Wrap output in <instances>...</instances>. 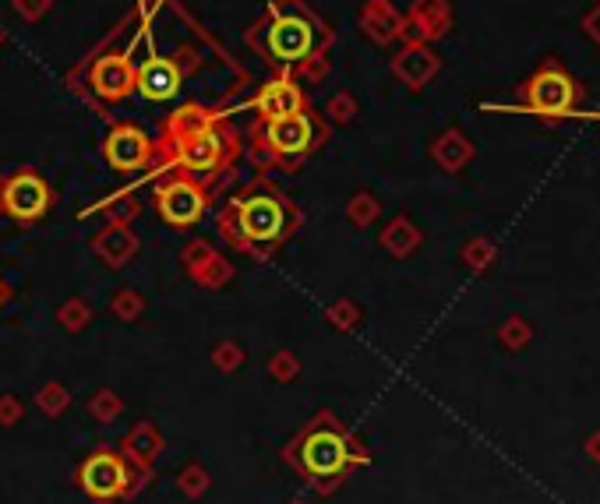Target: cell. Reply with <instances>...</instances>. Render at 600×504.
I'll list each match as a JSON object with an SVG mask.
<instances>
[{
	"instance_id": "1",
	"label": "cell",
	"mask_w": 600,
	"mask_h": 504,
	"mask_svg": "<svg viewBox=\"0 0 600 504\" xmlns=\"http://www.w3.org/2000/svg\"><path fill=\"white\" fill-rule=\"evenodd\" d=\"M240 156H244V138L230 124V110L184 103L159 124L156 173H188L191 180L216 191L233 177Z\"/></svg>"
},
{
	"instance_id": "2",
	"label": "cell",
	"mask_w": 600,
	"mask_h": 504,
	"mask_svg": "<svg viewBox=\"0 0 600 504\" xmlns=\"http://www.w3.org/2000/svg\"><path fill=\"white\" fill-rule=\"evenodd\" d=\"M152 32V22L138 18V8H131L128 15L120 18L82 60L68 71V89L82 99L85 106L110 120V106L124 103L128 96H135V50L145 43V36Z\"/></svg>"
},
{
	"instance_id": "3",
	"label": "cell",
	"mask_w": 600,
	"mask_h": 504,
	"mask_svg": "<svg viewBox=\"0 0 600 504\" xmlns=\"http://www.w3.org/2000/svg\"><path fill=\"white\" fill-rule=\"evenodd\" d=\"M336 39L332 25L311 8L308 0H269L258 22L244 32L251 53L265 60L276 75H300V67L325 57Z\"/></svg>"
},
{
	"instance_id": "4",
	"label": "cell",
	"mask_w": 600,
	"mask_h": 504,
	"mask_svg": "<svg viewBox=\"0 0 600 504\" xmlns=\"http://www.w3.org/2000/svg\"><path fill=\"white\" fill-rule=\"evenodd\" d=\"M216 223L230 247L251 254V258H269L297 233L300 208L276 184L255 180L226 198Z\"/></svg>"
},
{
	"instance_id": "5",
	"label": "cell",
	"mask_w": 600,
	"mask_h": 504,
	"mask_svg": "<svg viewBox=\"0 0 600 504\" xmlns=\"http://www.w3.org/2000/svg\"><path fill=\"white\" fill-rule=\"evenodd\" d=\"M329 141V120L315 113V106L279 120H251L248 127V145H251V163L255 170H300L315 152L325 149Z\"/></svg>"
},
{
	"instance_id": "6",
	"label": "cell",
	"mask_w": 600,
	"mask_h": 504,
	"mask_svg": "<svg viewBox=\"0 0 600 504\" xmlns=\"http://www.w3.org/2000/svg\"><path fill=\"white\" fill-rule=\"evenodd\" d=\"M290 459L311 480H329V476H343L357 462V448L350 445V438L336 423H329V416H322L297 438V445L290 448Z\"/></svg>"
},
{
	"instance_id": "7",
	"label": "cell",
	"mask_w": 600,
	"mask_h": 504,
	"mask_svg": "<svg viewBox=\"0 0 600 504\" xmlns=\"http://www.w3.org/2000/svg\"><path fill=\"white\" fill-rule=\"evenodd\" d=\"M156 208L170 230H195L212 208V191L198 180H191L188 173L163 170L156 177Z\"/></svg>"
},
{
	"instance_id": "8",
	"label": "cell",
	"mask_w": 600,
	"mask_h": 504,
	"mask_svg": "<svg viewBox=\"0 0 600 504\" xmlns=\"http://www.w3.org/2000/svg\"><path fill=\"white\" fill-rule=\"evenodd\" d=\"M53 208V187L36 166H11L0 173V215L18 226L43 223Z\"/></svg>"
},
{
	"instance_id": "9",
	"label": "cell",
	"mask_w": 600,
	"mask_h": 504,
	"mask_svg": "<svg viewBox=\"0 0 600 504\" xmlns=\"http://www.w3.org/2000/svg\"><path fill=\"white\" fill-rule=\"evenodd\" d=\"M103 159L113 173L135 177V173L156 170V138L145 134V127L128 120H110V131L103 138Z\"/></svg>"
},
{
	"instance_id": "10",
	"label": "cell",
	"mask_w": 600,
	"mask_h": 504,
	"mask_svg": "<svg viewBox=\"0 0 600 504\" xmlns=\"http://www.w3.org/2000/svg\"><path fill=\"white\" fill-rule=\"evenodd\" d=\"M523 103L537 117H565L569 110H576L579 89L558 64H544L530 82L523 85Z\"/></svg>"
},
{
	"instance_id": "11",
	"label": "cell",
	"mask_w": 600,
	"mask_h": 504,
	"mask_svg": "<svg viewBox=\"0 0 600 504\" xmlns=\"http://www.w3.org/2000/svg\"><path fill=\"white\" fill-rule=\"evenodd\" d=\"M149 53L135 64V92L145 103H170L180 89H184V75L177 71L173 57H163L152 43V32L145 36Z\"/></svg>"
},
{
	"instance_id": "12",
	"label": "cell",
	"mask_w": 600,
	"mask_h": 504,
	"mask_svg": "<svg viewBox=\"0 0 600 504\" xmlns=\"http://www.w3.org/2000/svg\"><path fill=\"white\" fill-rule=\"evenodd\" d=\"M78 487L92 497V501H117V497L128 494L131 473L128 462L120 459L117 452H96L82 462L78 469Z\"/></svg>"
},
{
	"instance_id": "13",
	"label": "cell",
	"mask_w": 600,
	"mask_h": 504,
	"mask_svg": "<svg viewBox=\"0 0 600 504\" xmlns=\"http://www.w3.org/2000/svg\"><path fill=\"white\" fill-rule=\"evenodd\" d=\"M308 106H311L308 92H304V85L293 75H272L248 99V110H255V120H279L290 117V113L308 110Z\"/></svg>"
},
{
	"instance_id": "14",
	"label": "cell",
	"mask_w": 600,
	"mask_h": 504,
	"mask_svg": "<svg viewBox=\"0 0 600 504\" xmlns=\"http://www.w3.org/2000/svg\"><path fill=\"white\" fill-rule=\"evenodd\" d=\"M360 29H364V36L375 39V43H392V39L403 32V25H399V15L389 8V0H368L364 8H360Z\"/></svg>"
},
{
	"instance_id": "15",
	"label": "cell",
	"mask_w": 600,
	"mask_h": 504,
	"mask_svg": "<svg viewBox=\"0 0 600 504\" xmlns=\"http://www.w3.org/2000/svg\"><path fill=\"white\" fill-rule=\"evenodd\" d=\"M392 71H396V75L403 78L410 89H420V85H424L431 75H435V57H431L424 46H410L403 57H396Z\"/></svg>"
},
{
	"instance_id": "16",
	"label": "cell",
	"mask_w": 600,
	"mask_h": 504,
	"mask_svg": "<svg viewBox=\"0 0 600 504\" xmlns=\"http://www.w3.org/2000/svg\"><path fill=\"white\" fill-rule=\"evenodd\" d=\"M96 251L103 254L110 265H120V261H128L131 254H135V237H131L128 230L113 226V230H106L103 237L96 240Z\"/></svg>"
},
{
	"instance_id": "17",
	"label": "cell",
	"mask_w": 600,
	"mask_h": 504,
	"mask_svg": "<svg viewBox=\"0 0 600 504\" xmlns=\"http://www.w3.org/2000/svg\"><path fill=\"white\" fill-rule=\"evenodd\" d=\"M353 113H357V103H353L350 92H339V96H332L329 103H325L322 117L325 120H336V124H350Z\"/></svg>"
},
{
	"instance_id": "18",
	"label": "cell",
	"mask_w": 600,
	"mask_h": 504,
	"mask_svg": "<svg viewBox=\"0 0 600 504\" xmlns=\"http://www.w3.org/2000/svg\"><path fill=\"white\" fill-rule=\"evenodd\" d=\"M11 8H15V15L22 22H39L53 8V0H11Z\"/></svg>"
},
{
	"instance_id": "19",
	"label": "cell",
	"mask_w": 600,
	"mask_h": 504,
	"mask_svg": "<svg viewBox=\"0 0 600 504\" xmlns=\"http://www.w3.org/2000/svg\"><path fill=\"white\" fill-rule=\"evenodd\" d=\"M202 57H205V53H198L191 43H184V46H177V57H173V64H177L180 75L191 78V75L198 71V67H202Z\"/></svg>"
},
{
	"instance_id": "20",
	"label": "cell",
	"mask_w": 600,
	"mask_h": 504,
	"mask_svg": "<svg viewBox=\"0 0 600 504\" xmlns=\"http://www.w3.org/2000/svg\"><path fill=\"white\" fill-rule=\"evenodd\" d=\"M8 297H11V290H8V286H4V279H0V307L8 304Z\"/></svg>"
},
{
	"instance_id": "21",
	"label": "cell",
	"mask_w": 600,
	"mask_h": 504,
	"mask_svg": "<svg viewBox=\"0 0 600 504\" xmlns=\"http://www.w3.org/2000/svg\"><path fill=\"white\" fill-rule=\"evenodd\" d=\"M0 46H4V29H0Z\"/></svg>"
}]
</instances>
